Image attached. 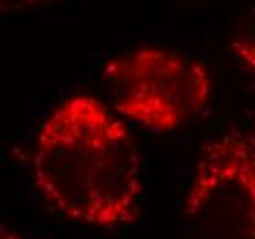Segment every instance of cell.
Masks as SVG:
<instances>
[{"instance_id": "cell-1", "label": "cell", "mask_w": 255, "mask_h": 239, "mask_svg": "<svg viewBox=\"0 0 255 239\" xmlns=\"http://www.w3.org/2000/svg\"><path fill=\"white\" fill-rule=\"evenodd\" d=\"M31 177L59 216L98 228L141 217V166L127 125L87 92L61 99L37 129Z\"/></svg>"}, {"instance_id": "cell-2", "label": "cell", "mask_w": 255, "mask_h": 239, "mask_svg": "<svg viewBox=\"0 0 255 239\" xmlns=\"http://www.w3.org/2000/svg\"><path fill=\"white\" fill-rule=\"evenodd\" d=\"M103 83L123 118L156 134L174 133L195 120L213 92L202 61L160 46L134 48L109 59Z\"/></svg>"}, {"instance_id": "cell-3", "label": "cell", "mask_w": 255, "mask_h": 239, "mask_svg": "<svg viewBox=\"0 0 255 239\" xmlns=\"http://www.w3.org/2000/svg\"><path fill=\"white\" fill-rule=\"evenodd\" d=\"M182 221L187 239H255V129H228L204 144Z\"/></svg>"}, {"instance_id": "cell-4", "label": "cell", "mask_w": 255, "mask_h": 239, "mask_svg": "<svg viewBox=\"0 0 255 239\" xmlns=\"http://www.w3.org/2000/svg\"><path fill=\"white\" fill-rule=\"evenodd\" d=\"M232 50L239 63L255 77V15L237 29L232 39Z\"/></svg>"}, {"instance_id": "cell-5", "label": "cell", "mask_w": 255, "mask_h": 239, "mask_svg": "<svg viewBox=\"0 0 255 239\" xmlns=\"http://www.w3.org/2000/svg\"><path fill=\"white\" fill-rule=\"evenodd\" d=\"M0 239H20L17 234H13L9 228H6L4 225L0 227Z\"/></svg>"}]
</instances>
